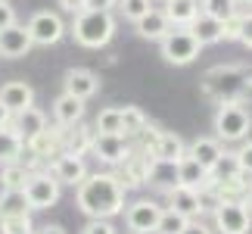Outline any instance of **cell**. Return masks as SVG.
<instances>
[{
    "label": "cell",
    "instance_id": "obj_1",
    "mask_svg": "<svg viewBox=\"0 0 252 234\" xmlns=\"http://www.w3.org/2000/svg\"><path fill=\"white\" fill-rule=\"evenodd\" d=\"M125 184L112 172H96L87 175L78 184V209L87 219H115L125 212Z\"/></svg>",
    "mask_w": 252,
    "mask_h": 234
},
{
    "label": "cell",
    "instance_id": "obj_2",
    "mask_svg": "<svg viewBox=\"0 0 252 234\" xmlns=\"http://www.w3.org/2000/svg\"><path fill=\"white\" fill-rule=\"evenodd\" d=\"M202 91L215 103L243 100L252 91V72L240 69V66H215V69H209L206 78H202Z\"/></svg>",
    "mask_w": 252,
    "mask_h": 234
},
{
    "label": "cell",
    "instance_id": "obj_3",
    "mask_svg": "<svg viewBox=\"0 0 252 234\" xmlns=\"http://www.w3.org/2000/svg\"><path fill=\"white\" fill-rule=\"evenodd\" d=\"M69 32L75 38V44L87 47V50H100V47H106L115 38V16H112V9L87 6L81 13H75Z\"/></svg>",
    "mask_w": 252,
    "mask_h": 234
},
{
    "label": "cell",
    "instance_id": "obj_4",
    "mask_svg": "<svg viewBox=\"0 0 252 234\" xmlns=\"http://www.w3.org/2000/svg\"><path fill=\"white\" fill-rule=\"evenodd\" d=\"M212 125H215V138L221 144H240L252 131V113L243 106V100L218 103V113H215V122Z\"/></svg>",
    "mask_w": 252,
    "mask_h": 234
},
{
    "label": "cell",
    "instance_id": "obj_5",
    "mask_svg": "<svg viewBox=\"0 0 252 234\" xmlns=\"http://www.w3.org/2000/svg\"><path fill=\"white\" fill-rule=\"evenodd\" d=\"M202 44L196 41V35L190 28H171V32L159 41V53L168 66H190L199 56Z\"/></svg>",
    "mask_w": 252,
    "mask_h": 234
},
{
    "label": "cell",
    "instance_id": "obj_6",
    "mask_svg": "<svg viewBox=\"0 0 252 234\" xmlns=\"http://www.w3.org/2000/svg\"><path fill=\"white\" fill-rule=\"evenodd\" d=\"M218 234H249L252 231V212L243 206L240 197H221L218 206L212 209Z\"/></svg>",
    "mask_w": 252,
    "mask_h": 234
},
{
    "label": "cell",
    "instance_id": "obj_7",
    "mask_svg": "<svg viewBox=\"0 0 252 234\" xmlns=\"http://www.w3.org/2000/svg\"><path fill=\"white\" fill-rule=\"evenodd\" d=\"M22 191H25L28 203H32V209H50V206L60 203L63 184L53 172H28Z\"/></svg>",
    "mask_w": 252,
    "mask_h": 234
},
{
    "label": "cell",
    "instance_id": "obj_8",
    "mask_svg": "<svg viewBox=\"0 0 252 234\" xmlns=\"http://www.w3.org/2000/svg\"><path fill=\"white\" fill-rule=\"evenodd\" d=\"M28 35H32V41L37 47H53L63 41L65 35V22L60 13H53V9H41V13H34L32 19H28Z\"/></svg>",
    "mask_w": 252,
    "mask_h": 234
},
{
    "label": "cell",
    "instance_id": "obj_9",
    "mask_svg": "<svg viewBox=\"0 0 252 234\" xmlns=\"http://www.w3.org/2000/svg\"><path fill=\"white\" fill-rule=\"evenodd\" d=\"M150 141H147V147H143V153H150L153 159H159V162H174L178 165L184 156H187V144H184L174 131H156V128H150Z\"/></svg>",
    "mask_w": 252,
    "mask_h": 234
},
{
    "label": "cell",
    "instance_id": "obj_10",
    "mask_svg": "<svg viewBox=\"0 0 252 234\" xmlns=\"http://www.w3.org/2000/svg\"><path fill=\"white\" fill-rule=\"evenodd\" d=\"M91 153L96 156V159H103L106 165H122L134 150H131V144H128L125 134H96L94 131Z\"/></svg>",
    "mask_w": 252,
    "mask_h": 234
},
{
    "label": "cell",
    "instance_id": "obj_11",
    "mask_svg": "<svg viewBox=\"0 0 252 234\" xmlns=\"http://www.w3.org/2000/svg\"><path fill=\"white\" fill-rule=\"evenodd\" d=\"M32 35H28V28L25 25H6V28H0V60H22V56L32 53Z\"/></svg>",
    "mask_w": 252,
    "mask_h": 234
},
{
    "label": "cell",
    "instance_id": "obj_12",
    "mask_svg": "<svg viewBox=\"0 0 252 234\" xmlns=\"http://www.w3.org/2000/svg\"><path fill=\"white\" fill-rule=\"evenodd\" d=\"M159 216H162L159 203L137 200V203L128 206V212H125V225H128V231H134V234H153V231H156Z\"/></svg>",
    "mask_w": 252,
    "mask_h": 234
},
{
    "label": "cell",
    "instance_id": "obj_13",
    "mask_svg": "<svg viewBox=\"0 0 252 234\" xmlns=\"http://www.w3.org/2000/svg\"><path fill=\"white\" fill-rule=\"evenodd\" d=\"M50 172L60 178V184H72V188H78V184L87 178V165H84V156L78 153H56V159L50 162Z\"/></svg>",
    "mask_w": 252,
    "mask_h": 234
},
{
    "label": "cell",
    "instance_id": "obj_14",
    "mask_svg": "<svg viewBox=\"0 0 252 234\" xmlns=\"http://www.w3.org/2000/svg\"><path fill=\"white\" fill-rule=\"evenodd\" d=\"M9 128L19 131V138H22V141H32L34 134H41V131L47 128V116H44V110H37V106L32 103V106H25V110L13 113Z\"/></svg>",
    "mask_w": 252,
    "mask_h": 234
},
{
    "label": "cell",
    "instance_id": "obj_15",
    "mask_svg": "<svg viewBox=\"0 0 252 234\" xmlns=\"http://www.w3.org/2000/svg\"><path fill=\"white\" fill-rule=\"evenodd\" d=\"M134 32H137L143 41H162V38H165L168 32H171V22H168V16L162 13V9H147V13H143L137 22H134Z\"/></svg>",
    "mask_w": 252,
    "mask_h": 234
},
{
    "label": "cell",
    "instance_id": "obj_16",
    "mask_svg": "<svg viewBox=\"0 0 252 234\" xmlns=\"http://www.w3.org/2000/svg\"><path fill=\"white\" fill-rule=\"evenodd\" d=\"M53 119H56V128H75L84 119V100L72 94H60L53 100Z\"/></svg>",
    "mask_w": 252,
    "mask_h": 234
},
{
    "label": "cell",
    "instance_id": "obj_17",
    "mask_svg": "<svg viewBox=\"0 0 252 234\" xmlns=\"http://www.w3.org/2000/svg\"><path fill=\"white\" fill-rule=\"evenodd\" d=\"M100 91V75L91 69H69L65 72V94L78 97V100H91Z\"/></svg>",
    "mask_w": 252,
    "mask_h": 234
},
{
    "label": "cell",
    "instance_id": "obj_18",
    "mask_svg": "<svg viewBox=\"0 0 252 234\" xmlns=\"http://www.w3.org/2000/svg\"><path fill=\"white\" fill-rule=\"evenodd\" d=\"M168 203H171V209H178L181 216H187V219H199L202 212V197H199V191H193V188H184V184H174V188L168 191Z\"/></svg>",
    "mask_w": 252,
    "mask_h": 234
},
{
    "label": "cell",
    "instance_id": "obj_19",
    "mask_svg": "<svg viewBox=\"0 0 252 234\" xmlns=\"http://www.w3.org/2000/svg\"><path fill=\"white\" fill-rule=\"evenodd\" d=\"M0 103L9 113H19L34 103V87L28 81H6V84H0Z\"/></svg>",
    "mask_w": 252,
    "mask_h": 234
},
{
    "label": "cell",
    "instance_id": "obj_20",
    "mask_svg": "<svg viewBox=\"0 0 252 234\" xmlns=\"http://www.w3.org/2000/svg\"><path fill=\"white\" fill-rule=\"evenodd\" d=\"M187 153L202 165V169H209V172H212V169L218 165V159L224 156V147H221V141H218V138H196V141H193L190 147H187Z\"/></svg>",
    "mask_w": 252,
    "mask_h": 234
},
{
    "label": "cell",
    "instance_id": "obj_21",
    "mask_svg": "<svg viewBox=\"0 0 252 234\" xmlns=\"http://www.w3.org/2000/svg\"><path fill=\"white\" fill-rule=\"evenodd\" d=\"M174 169H178V184H184V188H193V191L209 188V169H202V165L193 159L190 153L184 156Z\"/></svg>",
    "mask_w": 252,
    "mask_h": 234
},
{
    "label": "cell",
    "instance_id": "obj_22",
    "mask_svg": "<svg viewBox=\"0 0 252 234\" xmlns=\"http://www.w3.org/2000/svg\"><path fill=\"white\" fill-rule=\"evenodd\" d=\"M187 28H190L193 35H196V41H199L202 47L224 41V22H218V19H212V16H206V13H199Z\"/></svg>",
    "mask_w": 252,
    "mask_h": 234
},
{
    "label": "cell",
    "instance_id": "obj_23",
    "mask_svg": "<svg viewBox=\"0 0 252 234\" xmlns=\"http://www.w3.org/2000/svg\"><path fill=\"white\" fill-rule=\"evenodd\" d=\"M162 13L168 16L171 28H187L199 16V0H168Z\"/></svg>",
    "mask_w": 252,
    "mask_h": 234
},
{
    "label": "cell",
    "instance_id": "obj_24",
    "mask_svg": "<svg viewBox=\"0 0 252 234\" xmlns=\"http://www.w3.org/2000/svg\"><path fill=\"white\" fill-rule=\"evenodd\" d=\"M3 216H32V203H28L22 188H3L0 191V219Z\"/></svg>",
    "mask_w": 252,
    "mask_h": 234
},
{
    "label": "cell",
    "instance_id": "obj_25",
    "mask_svg": "<svg viewBox=\"0 0 252 234\" xmlns=\"http://www.w3.org/2000/svg\"><path fill=\"white\" fill-rule=\"evenodd\" d=\"M22 156H25V141L19 138V131H13L9 125L0 128V165L22 162Z\"/></svg>",
    "mask_w": 252,
    "mask_h": 234
},
{
    "label": "cell",
    "instance_id": "obj_26",
    "mask_svg": "<svg viewBox=\"0 0 252 234\" xmlns=\"http://www.w3.org/2000/svg\"><path fill=\"white\" fill-rule=\"evenodd\" d=\"M25 150L34 156H56L63 150V131H50L44 128L41 134H34L32 141H25Z\"/></svg>",
    "mask_w": 252,
    "mask_h": 234
},
{
    "label": "cell",
    "instance_id": "obj_27",
    "mask_svg": "<svg viewBox=\"0 0 252 234\" xmlns=\"http://www.w3.org/2000/svg\"><path fill=\"white\" fill-rule=\"evenodd\" d=\"M91 141H94V128H84V125L78 122L75 125V131H63V150L69 153H91Z\"/></svg>",
    "mask_w": 252,
    "mask_h": 234
},
{
    "label": "cell",
    "instance_id": "obj_28",
    "mask_svg": "<svg viewBox=\"0 0 252 234\" xmlns=\"http://www.w3.org/2000/svg\"><path fill=\"white\" fill-rule=\"evenodd\" d=\"M94 131L96 134H125L122 106H106V110H100V116L94 122Z\"/></svg>",
    "mask_w": 252,
    "mask_h": 234
},
{
    "label": "cell",
    "instance_id": "obj_29",
    "mask_svg": "<svg viewBox=\"0 0 252 234\" xmlns=\"http://www.w3.org/2000/svg\"><path fill=\"white\" fill-rule=\"evenodd\" d=\"M199 13H206L212 19H218V22H224V19L240 13V3H237V0H199Z\"/></svg>",
    "mask_w": 252,
    "mask_h": 234
},
{
    "label": "cell",
    "instance_id": "obj_30",
    "mask_svg": "<svg viewBox=\"0 0 252 234\" xmlns=\"http://www.w3.org/2000/svg\"><path fill=\"white\" fill-rule=\"evenodd\" d=\"M187 216H181V212L178 209H162V216H159V222H156V231H153V234H181V228L184 225H187Z\"/></svg>",
    "mask_w": 252,
    "mask_h": 234
},
{
    "label": "cell",
    "instance_id": "obj_31",
    "mask_svg": "<svg viewBox=\"0 0 252 234\" xmlns=\"http://www.w3.org/2000/svg\"><path fill=\"white\" fill-rule=\"evenodd\" d=\"M122 122H125V138H131V134H140V131L150 125V119L143 116L140 106H125V110H122Z\"/></svg>",
    "mask_w": 252,
    "mask_h": 234
},
{
    "label": "cell",
    "instance_id": "obj_32",
    "mask_svg": "<svg viewBox=\"0 0 252 234\" xmlns=\"http://www.w3.org/2000/svg\"><path fill=\"white\" fill-rule=\"evenodd\" d=\"M25 178H28V169L22 162L0 165V184H3V188H25Z\"/></svg>",
    "mask_w": 252,
    "mask_h": 234
},
{
    "label": "cell",
    "instance_id": "obj_33",
    "mask_svg": "<svg viewBox=\"0 0 252 234\" xmlns=\"http://www.w3.org/2000/svg\"><path fill=\"white\" fill-rule=\"evenodd\" d=\"M32 228V216H3L0 219V234H28Z\"/></svg>",
    "mask_w": 252,
    "mask_h": 234
},
{
    "label": "cell",
    "instance_id": "obj_34",
    "mask_svg": "<svg viewBox=\"0 0 252 234\" xmlns=\"http://www.w3.org/2000/svg\"><path fill=\"white\" fill-rule=\"evenodd\" d=\"M115 6H119V13L128 19V22H137L150 9V0H115Z\"/></svg>",
    "mask_w": 252,
    "mask_h": 234
},
{
    "label": "cell",
    "instance_id": "obj_35",
    "mask_svg": "<svg viewBox=\"0 0 252 234\" xmlns=\"http://www.w3.org/2000/svg\"><path fill=\"white\" fill-rule=\"evenodd\" d=\"M237 156V165L243 175H252V141H240V150L234 153Z\"/></svg>",
    "mask_w": 252,
    "mask_h": 234
},
{
    "label": "cell",
    "instance_id": "obj_36",
    "mask_svg": "<svg viewBox=\"0 0 252 234\" xmlns=\"http://www.w3.org/2000/svg\"><path fill=\"white\" fill-rule=\"evenodd\" d=\"M81 234H119V231H115V225H112L109 219H91L81 228Z\"/></svg>",
    "mask_w": 252,
    "mask_h": 234
},
{
    "label": "cell",
    "instance_id": "obj_37",
    "mask_svg": "<svg viewBox=\"0 0 252 234\" xmlns=\"http://www.w3.org/2000/svg\"><path fill=\"white\" fill-rule=\"evenodd\" d=\"M240 25H243V16H230L224 19V41H240Z\"/></svg>",
    "mask_w": 252,
    "mask_h": 234
},
{
    "label": "cell",
    "instance_id": "obj_38",
    "mask_svg": "<svg viewBox=\"0 0 252 234\" xmlns=\"http://www.w3.org/2000/svg\"><path fill=\"white\" fill-rule=\"evenodd\" d=\"M13 22H19L16 9L9 6V0H0V28H6V25H13Z\"/></svg>",
    "mask_w": 252,
    "mask_h": 234
},
{
    "label": "cell",
    "instance_id": "obj_39",
    "mask_svg": "<svg viewBox=\"0 0 252 234\" xmlns=\"http://www.w3.org/2000/svg\"><path fill=\"white\" fill-rule=\"evenodd\" d=\"M240 44L252 50V13L243 16V25H240Z\"/></svg>",
    "mask_w": 252,
    "mask_h": 234
},
{
    "label": "cell",
    "instance_id": "obj_40",
    "mask_svg": "<svg viewBox=\"0 0 252 234\" xmlns=\"http://www.w3.org/2000/svg\"><path fill=\"white\" fill-rule=\"evenodd\" d=\"M181 234H212V228H206V225H202L199 219H190L187 225L181 228Z\"/></svg>",
    "mask_w": 252,
    "mask_h": 234
},
{
    "label": "cell",
    "instance_id": "obj_41",
    "mask_svg": "<svg viewBox=\"0 0 252 234\" xmlns=\"http://www.w3.org/2000/svg\"><path fill=\"white\" fill-rule=\"evenodd\" d=\"M60 9H65V13H81V9H87V0H60Z\"/></svg>",
    "mask_w": 252,
    "mask_h": 234
},
{
    "label": "cell",
    "instance_id": "obj_42",
    "mask_svg": "<svg viewBox=\"0 0 252 234\" xmlns=\"http://www.w3.org/2000/svg\"><path fill=\"white\" fill-rule=\"evenodd\" d=\"M34 234H65V228L63 225H44V228H37Z\"/></svg>",
    "mask_w": 252,
    "mask_h": 234
},
{
    "label": "cell",
    "instance_id": "obj_43",
    "mask_svg": "<svg viewBox=\"0 0 252 234\" xmlns=\"http://www.w3.org/2000/svg\"><path fill=\"white\" fill-rule=\"evenodd\" d=\"M9 122H13V113H9V110H6L3 103H0V128H6Z\"/></svg>",
    "mask_w": 252,
    "mask_h": 234
},
{
    "label": "cell",
    "instance_id": "obj_44",
    "mask_svg": "<svg viewBox=\"0 0 252 234\" xmlns=\"http://www.w3.org/2000/svg\"><path fill=\"white\" fill-rule=\"evenodd\" d=\"M87 6H94V9H109V6H115V0H87Z\"/></svg>",
    "mask_w": 252,
    "mask_h": 234
},
{
    "label": "cell",
    "instance_id": "obj_45",
    "mask_svg": "<svg viewBox=\"0 0 252 234\" xmlns=\"http://www.w3.org/2000/svg\"><path fill=\"white\" fill-rule=\"evenodd\" d=\"M240 200H243V206H246V209L252 212V184H249V188L243 191V197H240Z\"/></svg>",
    "mask_w": 252,
    "mask_h": 234
},
{
    "label": "cell",
    "instance_id": "obj_46",
    "mask_svg": "<svg viewBox=\"0 0 252 234\" xmlns=\"http://www.w3.org/2000/svg\"><path fill=\"white\" fill-rule=\"evenodd\" d=\"M237 3H240V6H243V3H249V6H252V0H237Z\"/></svg>",
    "mask_w": 252,
    "mask_h": 234
},
{
    "label": "cell",
    "instance_id": "obj_47",
    "mask_svg": "<svg viewBox=\"0 0 252 234\" xmlns=\"http://www.w3.org/2000/svg\"><path fill=\"white\" fill-rule=\"evenodd\" d=\"M159 3H168V0H159Z\"/></svg>",
    "mask_w": 252,
    "mask_h": 234
},
{
    "label": "cell",
    "instance_id": "obj_48",
    "mask_svg": "<svg viewBox=\"0 0 252 234\" xmlns=\"http://www.w3.org/2000/svg\"><path fill=\"white\" fill-rule=\"evenodd\" d=\"M28 234H34V231H28Z\"/></svg>",
    "mask_w": 252,
    "mask_h": 234
}]
</instances>
